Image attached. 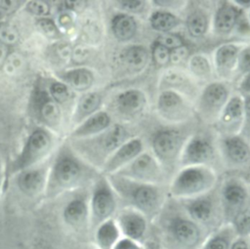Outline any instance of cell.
<instances>
[{"mask_svg":"<svg viewBox=\"0 0 250 249\" xmlns=\"http://www.w3.org/2000/svg\"><path fill=\"white\" fill-rule=\"evenodd\" d=\"M210 20L206 11L201 8L190 10L186 17V27L193 38L203 37L210 27Z\"/></svg>","mask_w":250,"mask_h":249,"instance_id":"obj_31","label":"cell"},{"mask_svg":"<svg viewBox=\"0 0 250 249\" xmlns=\"http://www.w3.org/2000/svg\"><path fill=\"white\" fill-rule=\"evenodd\" d=\"M231 94L229 82L214 80L203 85L194 103L195 115L202 122L213 126Z\"/></svg>","mask_w":250,"mask_h":249,"instance_id":"obj_7","label":"cell"},{"mask_svg":"<svg viewBox=\"0 0 250 249\" xmlns=\"http://www.w3.org/2000/svg\"><path fill=\"white\" fill-rule=\"evenodd\" d=\"M0 185H1V168H0Z\"/></svg>","mask_w":250,"mask_h":249,"instance_id":"obj_56","label":"cell"},{"mask_svg":"<svg viewBox=\"0 0 250 249\" xmlns=\"http://www.w3.org/2000/svg\"><path fill=\"white\" fill-rule=\"evenodd\" d=\"M155 110L159 118L171 126L184 124L195 114L194 104L190 101L169 90L159 91Z\"/></svg>","mask_w":250,"mask_h":249,"instance_id":"obj_12","label":"cell"},{"mask_svg":"<svg viewBox=\"0 0 250 249\" xmlns=\"http://www.w3.org/2000/svg\"><path fill=\"white\" fill-rule=\"evenodd\" d=\"M26 8L29 13L38 17L47 16L50 12V6L45 1H29Z\"/></svg>","mask_w":250,"mask_h":249,"instance_id":"obj_45","label":"cell"},{"mask_svg":"<svg viewBox=\"0 0 250 249\" xmlns=\"http://www.w3.org/2000/svg\"><path fill=\"white\" fill-rule=\"evenodd\" d=\"M242 122L243 99L238 92H235L231 94L213 128L219 137L239 135Z\"/></svg>","mask_w":250,"mask_h":249,"instance_id":"obj_17","label":"cell"},{"mask_svg":"<svg viewBox=\"0 0 250 249\" xmlns=\"http://www.w3.org/2000/svg\"><path fill=\"white\" fill-rule=\"evenodd\" d=\"M243 99V122L239 136L248 143L250 140V96L241 95Z\"/></svg>","mask_w":250,"mask_h":249,"instance_id":"obj_41","label":"cell"},{"mask_svg":"<svg viewBox=\"0 0 250 249\" xmlns=\"http://www.w3.org/2000/svg\"><path fill=\"white\" fill-rule=\"evenodd\" d=\"M217 146L221 162L229 167H241L250 161V144L239 135L219 137Z\"/></svg>","mask_w":250,"mask_h":249,"instance_id":"obj_18","label":"cell"},{"mask_svg":"<svg viewBox=\"0 0 250 249\" xmlns=\"http://www.w3.org/2000/svg\"><path fill=\"white\" fill-rule=\"evenodd\" d=\"M111 30L118 41L127 42L136 35L137 21L133 15L118 13L111 20Z\"/></svg>","mask_w":250,"mask_h":249,"instance_id":"obj_30","label":"cell"},{"mask_svg":"<svg viewBox=\"0 0 250 249\" xmlns=\"http://www.w3.org/2000/svg\"><path fill=\"white\" fill-rule=\"evenodd\" d=\"M83 165L73 156L62 155L58 158L47 178L46 192L57 194L79 187L85 179Z\"/></svg>","mask_w":250,"mask_h":249,"instance_id":"obj_8","label":"cell"},{"mask_svg":"<svg viewBox=\"0 0 250 249\" xmlns=\"http://www.w3.org/2000/svg\"><path fill=\"white\" fill-rule=\"evenodd\" d=\"M150 59V52L143 45H129L121 53V61L127 69L140 71L146 67Z\"/></svg>","mask_w":250,"mask_h":249,"instance_id":"obj_29","label":"cell"},{"mask_svg":"<svg viewBox=\"0 0 250 249\" xmlns=\"http://www.w3.org/2000/svg\"><path fill=\"white\" fill-rule=\"evenodd\" d=\"M118 206L117 196L104 176L96 182L89 200L90 228L94 230L102 223L114 218Z\"/></svg>","mask_w":250,"mask_h":249,"instance_id":"obj_10","label":"cell"},{"mask_svg":"<svg viewBox=\"0 0 250 249\" xmlns=\"http://www.w3.org/2000/svg\"><path fill=\"white\" fill-rule=\"evenodd\" d=\"M248 73H250V43L243 44L239 51L233 80L237 81Z\"/></svg>","mask_w":250,"mask_h":249,"instance_id":"obj_37","label":"cell"},{"mask_svg":"<svg viewBox=\"0 0 250 249\" xmlns=\"http://www.w3.org/2000/svg\"><path fill=\"white\" fill-rule=\"evenodd\" d=\"M113 249H144V244L125 237H121Z\"/></svg>","mask_w":250,"mask_h":249,"instance_id":"obj_48","label":"cell"},{"mask_svg":"<svg viewBox=\"0 0 250 249\" xmlns=\"http://www.w3.org/2000/svg\"><path fill=\"white\" fill-rule=\"evenodd\" d=\"M188 136L171 125L154 131L150 136L149 151L160 164L169 181L179 169L182 150Z\"/></svg>","mask_w":250,"mask_h":249,"instance_id":"obj_5","label":"cell"},{"mask_svg":"<svg viewBox=\"0 0 250 249\" xmlns=\"http://www.w3.org/2000/svg\"><path fill=\"white\" fill-rule=\"evenodd\" d=\"M201 84L188 71L178 66L168 67L159 78V91L169 90L187 98L193 104L202 89Z\"/></svg>","mask_w":250,"mask_h":249,"instance_id":"obj_13","label":"cell"},{"mask_svg":"<svg viewBox=\"0 0 250 249\" xmlns=\"http://www.w3.org/2000/svg\"><path fill=\"white\" fill-rule=\"evenodd\" d=\"M49 95L57 104L66 102L70 96L67 85L62 82L52 83L49 88Z\"/></svg>","mask_w":250,"mask_h":249,"instance_id":"obj_40","label":"cell"},{"mask_svg":"<svg viewBox=\"0 0 250 249\" xmlns=\"http://www.w3.org/2000/svg\"><path fill=\"white\" fill-rule=\"evenodd\" d=\"M8 55V47L7 45L0 42V63L5 61Z\"/></svg>","mask_w":250,"mask_h":249,"instance_id":"obj_53","label":"cell"},{"mask_svg":"<svg viewBox=\"0 0 250 249\" xmlns=\"http://www.w3.org/2000/svg\"><path fill=\"white\" fill-rule=\"evenodd\" d=\"M123 124H112L108 129L94 137L75 139L78 152L93 166L102 170L107 158L124 142L132 138Z\"/></svg>","mask_w":250,"mask_h":249,"instance_id":"obj_4","label":"cell"},{"mask_svg":"<svg viewBox=\"0 0 250 249\" xmlns=\"http://www.w3.org/2000/svg\"><path fill=\"white\" fill-rule=\"evenodd\" d=\"M144 150V142L141 138L132 137L128 139L107 158L101 170L103 176H110L117 173Z\"/></svg>","mask_w":250,"mask_h":249,"instance_id":"obj_21","label":"cell"},{"mask_svg":"<svg viewBox=\"0 0 250 249\" xmlns=\"http://www.w3.org/2000/svg\"><path fill=\"white\" fill-rule=\"evenodd\" d=\"M113 175L140 183L166 187L169 179L152 153L147 150H144L132 162Z\"/></svg>","mask_w":250,"mask_h":249,"instance_id":"obj_11","label":"cell"},{"mask_svg":"<svg viewBox=\"0 0 250 249\" xmlns=\"http://www.w3.org/2000/svg\"><path fill=\"white\" fill-rule=\"evenodd\" d=\"M217 183L218 175L214 168L203 165L183 167L168 182V195L175 200L190 199L211 191Z\"/></svg>","mask_w":250,"mask_h":249,"instance_id":"obj_3","label":"cell"},{"mask_svg":"<svg viewBox=\"0 0 250 249\" xmlns=\"http://www.w3.org/2000/svg\"><path fill=\"white\" fill-rule=\"evenodd\" d=\"M112 125L110 114L105 110H99L78 124L71 137L74 139H85L94 137L105 131Z\"/></svg>","mask_w":250,"mask_h":249,"instance_id":"obj_23","label":"cell"},{"mask_svg":"<svg viewBox=\"0 0 250 249\" xmlns=\"http://www.w3.org/2000/svg\"><path fill=\"white\" fill-rule=\"evenodd\" d=\"M18 3L17 1H0V9L8 12L11 9H15Z\"/></svg>","mask_w":250,"mask_h":249,"instance_id":"obj_52","label":"cell"},{"mask_svg":"<svg viewBox=\"0 0 250 249\" xmlns=\"http://www.w3.org/2000/svg\"><path fill=\"white\" fill-rule=\"evenodd\" d=\"M47 177L43 170L29 168L21 171L17 179V184L21 191L33 196L39 194L46 187Z\"/></svg>","mask_w":250,"mask_h":249,"instance_id":"obj_24","label":"cell"},{"mask_svg":"<svg viewBox=\"0 0 250 249\" xmlns=\"http://www.w3.org/2000/svg\"><path fill=\"white\" fill-rule=\"evenodd\" d=\"M62 79L76 91H86L94 83V74L86 67H77L63 72Z\"/></svg>","mask_w":250,"mask_h":249,"instance_id":"obj_33","label":"cell"},{"mask_svg":"<svg viewBox=\"0 0 250 249\" xmlns=\"http://www.w3.org/2000/svg\"><path fill=\"white\" fill-rule=\"evenodd\" d=\"M177 201L188 216L209 233L225 224L217 187L205 194Z\"/></svg>","mask_w":250,"mask_h":249,"instance_id":"obj_6","label":"cell"},{"mask_svg":"<svg viewBox=\"0 0 250 249\" xmlns=\"http://www.w3.org/2000/svg\"><path fill=\"white\" fill-rule=\"evenodd\" d=\"M63 219L73 228H81L85 225L90 227L89 203L83 198H75L69 201L63 209Z\"/></svg>","mask_w":250,"mask_h":249,"instance_id":"obj_26","label":"cell"},{"mask_svg":"<svg viewBox=\"0 0 250 249\" xmlns=\"http://www.w3.org/2000/svg\"><path fill=\"white\" fill-rule=\"evenodd\" d=\"M237 91L240 95L250 96V73L244 75L239 80L236 81Z\"/></svg>","mask_w":250,"mask_h":249,"instance_id":"obj_49","label":"cell"},{"mask_svg":"<svg viewBox=\"0 0 250 249\" xmlns=\"http://www.w3.org/2000/svg\"><path fill=\"white\" fill-rule=\"evenodd\" d=\"M164 205L153 221L157 226V239L164 249H197L209 234L184 211L180 203ZM168 201V200H167Z\"/></svg>","mask_w":250,"mask_h":249,"instance_id":"obj_1","label":"cell"},{"mask_svg":"<svg viewBox=\"0 0 250 249\" xmlns=\"http://www.w3.org/2000/svg\"><path fill=\"white\" fill-rule=\"evenodd\" d=\"M36 106L41 119L50 126H55L59 123L61 111L58 104L51 99L50 95L45 92H40L36 97Z\"/></svg>","mask_w":250,"mask_h":249,"instance_id":"obj_34","label":"cell"},{"mask_svg":"<svg viewBox=\"0 0 250 249\" xmlns=\"http://www.w3.org/2000/svg\"><path fill=\"white\" fill-rule=\"evenodd\" d=\"M148 23L153 30L163 34L170 33L179 25L180 21L174 13L157 9L148 16Z\"/></svg>","mask_w":250,"mask_h":249,"instance_id":"obj_35","label":"cell"},{"mask_svg":"<svg viewBox=\"0 0 250 249\" xmlns=\"http://www.w3.org/2000/svg\"><path fill=\"white\" fill-rule=\"evenodd\" d=\"M237 237H250V209L245 208L238 212L229 223Z\"/></svg>","mask_w":250,"mask_h":249,"instance_id":"obj_36","label":"cell"},{"mask_svg":"<svg viewBox=\"0 0 250 249\" xmlns=\"http://www.w3.org/2000/svg\"><path fill=\"white\" fill-rule=\"evenodd\" d=\"M156 42L163 45L165 48H167L170 51L184 46L183 39L179 35L171 33V32L160 34L158 36V38L156 39Z\"/></svg>","mask_w":250,"mask_h":249,"instance_id":"obj_42","label":"cell"},{"mask_svg":"<svg viewBox=\"0 0 250 249\" xmlns=\"http://www.w3.org/2000/svg\"><path fill=\"white\" fill-rule=\"evenodd\" d=\"M241 11L231 1L220 2L210 21L213 32L218 36H228L233 32Z\"/></svg>","mask_w":250,"mask_h":249,"instance_id":"obj_22","label":"cell"},{"mask_svg":"<svg viewBox=\"0 0 250 249\" xmlns=\"http://www.w3.org/2000/svg\"><path fill=\"white\" fill-rule=\"evenodd\" d=\"M249 144H250V140H249Z\"/></svg>","mask_w":250,"mask_h":249,"instance_id":"obj_57","label":"cell"},{"mask_svg":"<svg viewBox=\"0 0 250 249\" xmlns=\"http://www.w3.org/2000/svg\"><path fill=\"white\" fill-rule=\"evenodd\" d=\"M51 145V136L47 131L43 129L33 131L27 139L19 157L13 163L12 172H21L31 168L32 165L40 161L48 153Z\"/></svg>","mask_w":250,"mask_h":249,"instance_id":"obj_15","label":"cell"},{"mask_svg":"<svg viewBox=\"0 0 250 249\" xmlns=\"http://www.w3.org/2000/svg\"><path fill=\"white\" fill-rule=\"evenodd\" d=\"M143 244H144V249H164V247L162 246V244L157 238L152 239L149 236Z\"/></svg>","mask_w":250,"mask_h":249,"instance_id":"obj_51","label":"cell"},{"mask_svg":"<svg viewBox=\"0 0 250 249\" xmlns=\"http://www.w3.org/2000/svg\"><path fill=\"white\" fill-rule=\"evenodd\" d=\"M38 27L48 37H57L59 34L55 23L51 20L40 19L38 21Z\"/></svg>","mask_w":250,"mask_h":249,"instance_id":"obj_46","label":"cell"},{"mask_svg":"<svg viewBox=\"0 0 250 249\" xmlns=\"http://www.w3.org/2000/svg\"><path fill=\"white\" fill-rule=\"evenodd\" d=\"M229 249H248V238L235 237Z\"/></svg>","mask_w":250,"mask_h":249,"instance_id":"obj_50","label":"cell"},{"mask_svg":"<svg viewBox=\"0 0 250 249\" xmlns=\"http://www.w3.org/2000/svg\"><path fill=\"white\" fill-rule=\"evenodd\" d=\"M102 104V96L98 92H89L84 94L78 101L73 120L78 125L83 120L100 110Z\"/></svg>","mask_w":250,"mask_h":249,"instance_id":"obj_32","label":"cell"},{"mask_svg":"<svg viewBox=\"0 0 250 249\" xmlns=\"http://www.w3.org/2000/svg\"><path fill=\"white\" fill-rule=\"evenodd\" d=\"M219 196L223 209L224 222L225 224H229L238 212L246 208L249 192L243 182L235 178H229L220 187Z\"/></svg>","mask_w":250,"mask_h":249,"instance_id":"obj_14","label":"cell"},{"mask_svg":"<svg viewBox=\"0 0 250 249\" xmlns=\"http://www.w3.org/2000/svg\"><path fill=\"white\" fill-rule=\"evenodd\" d=\"M93 232L97 249H113L115 244L122 237L114 218L99 225Z\"/></svg>","mask_w":250,"mask_h":249,"instance_id":"obj_25","label":"cell"},{"mask_svg":"<svg viewBox=\"0 0 250 249\" xmlns=\"http://www.w3.org/2000/svg\"><path fill=\"white\" fill-rule=\"evenodd\" d=\"M188 51L185 45L170 51V62L173 64H178L184 61H188Z\"/></svg>","mask_w":250,"mask_h":249,"instance_id":"obj_47","label":"cell"},{"mask_svg":"<svg viewBox=\"0 0 250 249\" xmlns=\"http://www.w3.org/2000/svg\"><path fill=\"white\" fill-rule=\"evenodd\" d=\"M248 249H250V237L248 238Z\"/></svg>","mask_w":250,"mask_h":249,"instance_id":"obj_55","label":"cell"},{"mask_svg":"<svg viewBox=\"0 0 250 249\" xmlns=\"http://www.w3.org/2000/svg\"><path fill=\"white\" fill-rule=\"evenodd\" d=\"M105 177L121 207L139 211L149 222H153L158 217L168 200L166 186L140 183L117 175Z\"/></svg>","mask_w":250,"mask_h":249,"instance_id":"obj_2","label":"cell"},{"mask_svg":"<svg viewBox=\"0 0 250 249\" xmlns=\"http://www.w3.org/2000/svg\"><path fill=\"white\" fill-rule=\"evenodd\" d=\"M188 71L201 84L214 81V69L212 62L204 54H193L187 61Z\"/></svg>","mask_w":250,"mask_h":249,"instance_id":"obj_28","label":"cell"},{"mask_svg":"<svg viewBox=\"0 0 250 249\" xmlns=\"http://www.w3.org/2000/svg\"><path fill=\"white\" fill-rule=\"evenodd\" d=\"M114 220L122 237L140 243H144L148 238V224L150 222L139 211L121 207L116 212Z\"/></svg>","mask_w":250,"mask_h":249,"instance_id":"obj_16","label":"cell"},{"mask_svg":"<svg viewBox=\"0 0 250 249\" xmlns=\"http://www.w3.org/2000/svg\"><path fill=\"white\" fill-rule=\"evenodd\" d=\"M146 94L137 88H127L118 93L113 101V111L123 120L129 121L139 116L146 105Z\"/></svg>","mask_w":250,"mask_h":249,"instance_id":"obj_20","label":"cell"},{"mask_svg":"<svg viewBox=\"0 0 250 249\" xmlns=\"http://www.w3.org/2000/svg\"><path fill=\"white\" fill-rule=\"evenodd\" d=\"M150 58L156 65L160 67L166 66L170 63V50L155 41L151 47Z\"/></svg>","mask_w":250,"mask_h":249,"instance_id":"obj_38","label":"cell"},{"mask_svg":"<svg viewBox=\"0 0 250 249\" xmlns=\"http://www.w3.org/2000/svg\"><path fill=\"white\" fill-rule=\"evenodd\" d=\"M243 44L229 42L221 44L213 53L212 65L217 80L229 82L234 78L237 58Z\"/></svg>","mask_w":250,"mask_h":249,"instance_id":"obj_19","label":"cell"},{"mask_svg":"<svg viewBox=\"0 0 250 249\" xmlns=\"http://www.w3.org/2000/svg\"><path fill=\"white\" fill-rule=\"evenodd\" d=\"M116 7H118L122 12L128 15L140 14L145 11L146 5L148 4L147 1L141 0H119L114 2Z\"/></svg>","mask_w":250,"mask_h":249,"instance_id":"obj_39","label":"cell"},{"mask_svg":"<svg viewBox=\"0 0 250 249\" xmlns=\"http://www.w3.org/2000/svg\"><path fill=\"white\" fill-rule=\"evenodd\" d=\"M19 39L16 27L11 24H0V42L5 45H12Z\"/></svg>","mask_w":250,"mask_h":249,"instance_id":"obj_43","label":"cell"},{"mask_svg":"<svg viewBox=\"0 0 250 249\" xmlns=\"http://www.w3.org/2000/svg\"><path fill=\"white\" fill-rule=\"evenodd\" d=\"M245 14H246L247 20H248V21H249V23H250V9H249V10H247V11L245 12Z\"/></svg>","mask_w":250,"mask_h":249,"instance_id":"obj_54","label":"cell"},{"mask_svg":"<svg viewBox=\"0 0 250 249\" xmlns=\"http://www.w3.org/2000/svg\"><path fill=\"white\" fill-rule=\"evenodd\" d=\"M218 158H220V155L217 141L209 134L196 132L189 135L185 143L179 161V169L195 165L214 168L212 164Z\"/></svg>","mask_w":250,"mask_h":249,"instance_id":"obj_9","label":"cell"},{"mask_svg":"<svg viewBox=\"0 0 250 249\" xmlns=\"http://www.w3.org/2000/svg\"><path fill=\"white\" fill-rule=\"evenodd\" d=\"M188 1H180V0H153L149 1V4L158 8V10H163L167 12L173 13V11H177L179 9H183Z\"/></svg>","mask_w":250,"mask_h":249,"instance_id":"obj_44","label":"cell"},{"mask_svg":"<svg viewBox=\"0 0 250 249\" xmlns=\"http://www.w3.org/2000/svg\"><path fill=\"white\" fill-rule=\"evenodd\" d=\"M235 237L231 226L224 224L211 231L197 249H229Z\"/></svg>","mask_w":250,"mask_h":249,"instance_id":"obj_27","label":"cell"}]
</instances>
